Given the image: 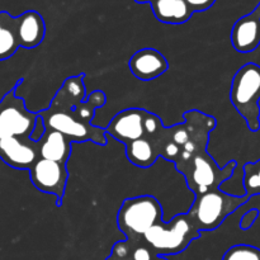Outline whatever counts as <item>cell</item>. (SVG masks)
Segmentation results:
<instances>
[{
  "label": "cell",
  "mask_w": 260,
  "mask_h": 260,
  "mask_svg": "<svg viewBox=\"0 0 260 260\" xmlns=\"http://www.w3.org/2000/svg\"><path fill=\"white\" fill-rule=\"evenodd\" d=\"M146 109L127 108L117 113L106 127L107 136L113 137L123 145L142 139L145 136Z\"/></svg>",
  "instance_id": "obj_10"
},
{
  "label": "cell",
  "mask_w": 260,
  "mask_h": 260,
  "mask_svg": "<svg viewBox=\"0 0 260 260\" xmlns=\"http://www.w3.org/2000/svg\"><path fill=\"white\" fill-rule=\"evenodd\" d=\"M17 37V17L0 12V61L12 57L19 48Z\"/></svg>",
  "instance_id": "obj_18"
},
{
  "label": "cell",
  "mask_w": 260,
  "mask_h": 260,
  "mask_svg": "<svg viewBox=\"0 0 260 260\" xmlns=\"http://www.w3.org/2000/svg\"><path fill=\"white\" fill-rule=\"evenodd\" d=\"M71 145L73 142L61 132L55 129H46L43 136L38 141L40 157L68 164V160L71 155Z\"/></svg>",
  "instance_id": "obj_14"
},
{
  "label": "cell",
  "mask_w": 260,
  "mask_h": 260,
  "mask_svg": "<svg viewBox=\"0 0 260 260\" xmlns=\"http://www.w3.org/2000/svg\"><path fill=\"white\" fill-rule=\"evenodd\" d=\"M259 217V211L256 208H253V210L248 211L245 215L243 216L240 221V229L241 230H249L251 226L255 223V221L258 220Z\"/></svg>",
  "instance_id": "obj_22"
},
{
  "label": "cell",
  "mask_w": 260,
  "mask_h": 260,
  "mask_svg": "<svg viewBox=\"0 0 260 260\" xmlns=\"http://www.w3.org/2000/svg\"><path fill=\"white\" fill-rule=\"evenodd\" d=\"M28 172L32 184L41 192L55 196L57 201L56 205L60 207L69 178L66 164L40 157Z\"/></svg>",
  "instance_id": "obj_8"
},
{
  "label": "cell",
  "mask_w": 260,
  "mask_h": 260,
  "mask_svg": "<svg viewBox=\"0 0 260 260\" xmlns=\"http://www.w3.org/2000/svg\"><path fill=\"white\" fill-rule=\"evenodd\" d=\"M244 188L249 198L260 194V159L244 165Z\"/></svg>",
  "instance_id": "obj_19"
},
{
  "label": "cell",
  "mask_w": 260,
  "mask_h": 260,
  "mask_svg": "<svg viewBox=\"0 0 260 260\" xmlns=\"http://www.w3.org/2000/svg\"><path fill=\"white\" fill-rule=\"evenodd\" d=\"M222 260H260V249L248 244H238L226 251Z\"/></svg>",
  "instance_id": "obj_20"
},
{
  "label": "cell",
  "mask_w": 260,
  "mask_h": 260,
  "mask_svg": "<svg viewBox=\"0 0 260 260\" xmlns=\"http://www.w3.org/2000/svg\"><path fill=\"white\" fill-rule=\"evenodd\" d=\"M157 254L147 245L144 239L118 241L113 245L111 255L106 260H155Z\"/></svg>",
  "instance_id": "obj_17"
},
{
  "label": "cell",
  "mask_w": 260,
  "mask_h": 260,
  "mask_svg": "<svg viewBox=\"0 0 260 260\" xmlns=\"http://www.w3.org/2000/svg\"><path fill=\"white\" fill-rule=\"evenodd\" d=\"M128 68L139 80L151 81L167 73L169 63L165 56L155 48H142L131 56Z\"/></svg>",
  "instance_id": "obj_11"
},
{
  "label": "cell",
  "mask_w": 260,
  "mask_h": 260,
  "mask_svg": "<svg viewBox=\"0 0 260 260\" xmlns=\"http://www.w3.org/2000/svg\"><path fill=\"white\" fill-rule=\"evenodd\" d=\"M23 83L19 79L12 90L0 101V139L3 137H30L35 129L38 112L28 111L24 101L17 96L15 90Z\"/></svg>",
  "instance_id": "obj_7"
},
{
  "label": "cell",
  "mask_w": 260,
  "mask_h": 260,
  "mask_svg": "<svg viewBox=\"0 0 260 260\" xmlns=\"http://www.w3.org/2000/svg\"><path fill=\"white\" fill-rule=\"evenodd\" d=\"M260 66L248 62L234 75L230 88V102L245 119L251 132L260 129Z\"/></svg>",
  "instance_id": "obj_4"
},
{
  "label": "cell",
  "mask_w": 260,
  "mask_h": 260,
  "mask_svg": "<svg viewBox=\"0 0 260 260\" xmlns=\"http://www.w3.org/2000/svg\"><path fill=\"white\" fill-rule=\"evenodd\" d=\"M185 2L189 4V7L192 8L193 12H205V10L210 9L213 4L216 3V0H185Z\"/></svg>",
  "instance_id": "obj_23"
},
{
  "label": "cell",
  "mask_w": 260,
  "mask_h": 260,
  "mask_svg": "<svg viewBox=\"0 0 260 260\" xmlns=\"http://www.w3.org/2000/svg\"><path fill=\"white\" fill-rule=\"evenodd\" d=\"M45 132H46V127H45V123H43V119L41 118V117H38L35 129H33L32 135H30V139H32L33 141L38 142L41 140V137L43 136V134H45Z\"/></svg>",
  "instance_id": "obj_24"
},
{
  "label": "cell",
  "mask_w": 260,
  "mask_h": 260,
  "mask_svg": "<svg viewBox=\"0 0 260 260\" xmlns=\"http://www.w3.org/2000/svg\"><path fill=\"white\" fill-rule=\"evenodd\" d=\"M160 221H162L161 205L149 194L124 200L117 215V226L129 240L142 239Z\"/></svg>",
  "instance_id": "obj_6"
},
{
  "label": "cell",
  "mask_w": 260,
  "mask_h": 260,
  "mask_svg": "<svg viewBox=\"0 0 260 260\" xmlns=\"http://www.w3.org/2000/svg\"><path fill=\"white\" fill-rule=\"evenodd\" d=\"M201 238V231L187 213L164 220L150 229L144 235V241L160 256L175 255L184 251L193 240Z\"/></svg>",
  "instance_id": "obj_3"
},
{
  "label": "cell",
  "mask_w": 260,
  "mask_h": 260,
  "mask_svg": "<svg viewBox=\"0 0 260 260\" xmlns=\"http://www.w3.org/2000/svg\"><path fill=\"white\" fill-rule=\"evenodd\" d=\"M150 5L156 19L165 24H183L194 13L185 0H154Z\"/></svg>",
  "instance_id": "obj_15"
},
{
  "label": "cell",
  "mask_w": 260,
  "mask_h": 260,
  "mask_svg": "<svg viewBox=\"0 0 260 260\" xmlns=\"http://www.w3.org/2000/svg\"><path fill=\"white\" fill-rule=\"evenodd\" d=\"M155 260H169V259H168L167 256H160V255H157L156 259H155Z\"/></svg>",
  "instance_id": "obj_26"
},
{
  "label": "cell",
  "mask_w": 260,
  "mask_h": 260,
  "mask_svg": "<svg viewBox=\"0 0 260 260\" xmlns=\"http://www.w3.org/2000/svg\"><path fill=\"white\" fill-rule=\"evenodd\" d=\"M136 3H139V4H142V3H149V4H151L154 0H135Z\"/></svg>",
  "instance_id": "obj_25"
},
{
  "label": "cell",
  "mask_w": 260,
  "mask_h": 260,
  "mask_svg": "<svg viewBox=\"0 0 260 260\" xmlns=\"http://www.w3.org/2000/svg\"><path fill=\"white\" fill-rule=\"evenodd\" d=\"M164 127L161 118L157 114L151 113L147 111L146 118H145V136H155L159 134L160 129Z\"/></svg>",
  "instance_id": "obj_21"
},
{
  "label": "cell",
  "mask_w": 260,
  "mask_h": 260,
  "mask_svg": "<svg viewBox=\"0 0 260 260\" xmlns=\"http://www.w3.org/2000/svg\"><path fill=\"white\" fill-rule=\"evenodd\" d=\"M249 200L250 198L246 194L233 196L213 189L196 196V201L187 215L200 231H212Z\"/></svg>",
  "instance_id": "obj_5"
},
{
  "label": "cell",
  "mask_w": 260,
  "mask_h": 260,
  "mask_svg": "<svg viewBox=\"0 0 260 260\" xmlns=\"http://www.w3.org/2000/svg\"><path fill=\"white\" fill-rule=\"evenodd\" d=\"M174 165L178 172L185 178L188 188L198 196L218 189L223 182L233 177L238 162L231 160L225 167L221 168L208 154L207 150H203L196 154L180 156L175 160Z\"/></svg>",
  "instance_id": "obj_2"
},
{
  "label": "cell",
  "mask_w": 260,
  "mask_h": 260,
  "mask_svg": "<svg viewBox=\"0 0 260 260\" xmlns=\"http://www.w3.org/2000/svg\"><path fill=\"white\" fill-rule=\"evenodd\" d=\"M124 146H126L127 159L135 167L146 169L152 167L160 157L154 136H144L142 139L129 142Z\"/></svg>",
  "instance_id": "obj_16"
},
{
  "label": "cell",
  "mask_w": 260,
  "mask_h": 260,
  "mask_svg": "<svg viewBox=\"0 0 260 260\" xmlns=\"http://www.w3.org/2000/svg\"><path fill=\"white\" fill-rule=\"evenodd\" d=\"M46 35L43 17L36 10H27L17 17V37L20 47L35 48L42 43Z\"/></svg>",
  "instance_id": "obj_13"
},
{
  "label": "cell",
  "mask_w": 260,
  "mask_h": 260,
  "mask_svg": "<svg viewBox=\"0 0 260 260\" xmlns=\"http://www.w3.org/2000/svg\"><path fill=\"white\" fill-rule=\"evenodd\" d=\"M233 47L240 53H250L260 46V15L253 12L238 19L231 29Z\"/></svg>",
  "instance_id": "obj_12"
},
{
  "label": "cell",
  "mask_w": 260,
  "mask_h": 260,
  "mask_svg": "<svg viewBox=\"0 0 260 260\" xmlns=\"http://www.w3.org/2000/svg\"><path fill=\"white\" fill-rule=\"evenodd\" d=\"M85 74L70 76L51 101L48 108L38 112L46 129H55L65 135L71 142L91 141L106 146V128L93 124L95 111L107 102L104 91L95 90L86 96Z\"/></svg>",
  "instance_id": "obj_1"
},
{
  "label": "cell",
  "mask_w": 260,
  "mask_h": 260,
  "mask_svg": "<svg viewBox=\"0 0 260 260\" xmlns=\"http://www.w3.org/2000/svg\"><path fill=\"white\" fill-rule=\"evenodd\" d=\"M254 12H255V13H258V14L260 15V3H259L258 5H256V8H255V9H254Z\"/></svg>",
  "instance_id": "obj_27"
},
{
  "label": "cell",
  "mask_w": 260,
  "mask_h": 260,
  "mask_svg": "<svg viewBox=\"0 0 260 260\" xmlns=\"http://www.w3.org/2000/svg\"><path fill=\"white\" fill-rule=\"evenodd\" d=\"M0 159L14 169L29 170L40 159L38 142L30 137H3L0 139Z\"/></svg>",
  "instance_id": "obj_9"
}]
</instances>
